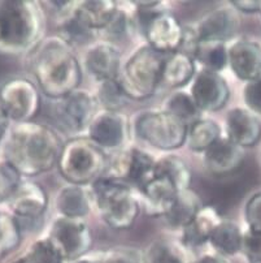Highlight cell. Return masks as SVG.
<instances>
[{
    "label": "cell",
    "instance_id": "6da1fadb",
    "mask_svg": "<svg viewBox=\"0 0 261 263\" xmlns=\"http://www.w3.org/2000/svg\"><path fill=\"white\" fill-rule=\"evenodd\" d=\"M3 160L23 177H35L57 165L63 143L57 133L35 121L16 123L4 138Z\"/></svg>",
    "mask_w": 261,
    "mask_h": 263
},
{
    "label": "cell",
    "instance_id": "7a4b0ae2",
    "mask_svg": "<svg viewBox=\"0 0 261 263\" xmlns=\"http://www.w3.org/2000/svg\"><path fill=\"white\" fill-rule=\"evenodd\" d=\"M29 67L48 98L58 101L79 89L82 67L72 46L62 36L43 38L29 51Z\"/></svg>",
    "mask_w": 261,
    "mask_h": 263
},
{
    "label": "cell",
    "instance_id": "3957f363",
    "mask_svg": "<svg viewBox=\"0 0 261 263\" xmlns=\"http://www.w3.org/2000/svg\"><path fill=\"white\" fill-rule=\"evenodd\" d=\"M46 28L43 6L36 2H0V52L23 53L41 41Z\"/></svg>",
    "mask_w": 261,
    "mask_h": 263
},
{
    "label": "cell",
    "instance_id": "277c9868",
    "mask_svg": "<svg viewBox=\"0 0 261 263\" xmlns=\"http://www.w3.org/2000/svg\"><path fill=\"white\" fill-rule=\"evenodd\" d=\"M90 193L92 204L109 228L126 231L133 227L140 213V202L130 185L103 175L92 182Z\"/></svg>",
    "mask_w": 261,
    "mask_h": 263
},
{
    "label": "cell",
    "instance_id": "5b68a950",
    "mask_svg": "<svg viewBox=\"0 0 261 263\" xmlns=\"http://www.w3.org/2000/svg\"><path fill=\"white\" fill-rule=\"evenodd\" d=\"M107 165L106 152L87 137H75L64 143L57 160V170L63 179L82 186L103 176Z\"/></svg>",
    "mask_w": 261,
    "mask_h": 263
},
{
    "label": "cell",
    "instance_id": "8992f818",
    "mask_svg": "<svg viewBox=\"0 0 261 263\" xmlns=\"http://www.w3.org/2000/svg\"><path fill=\"white\" fill-rule=\"evenodd\" d=\"M165 58L167 55L157 52L147 45L131 53L118 74V81L129 98L143 101L155 94L162 85Z\"/></svg>",
    "mask_w": 261,
    "mask_h": 263
},
{
    "label": "cell",
    "instance_id": "52a82bcc",
    "mask_svg": "<svg viewBox=\"0 0 261 263\" xmlns=\"http://www.w3.org/2000/svg\"><path fill=\"white\" fill-rule=\"evenodd\" d=\"M133 132L151 147L173 152L186 143L187 125L163 108L147 109L135 116Z\"/></svg>",
    "mask_w": 261,
    "mask_h": 263
},
{
    "label": "cell",
    "instance_id": "ba28073f",
    "mask_svg": "<svg viewBox=\"0 0 261 263\" xmlns=\"http://www.w3.org/2000/svg\"><path fill=\"white\" fill-rule=\"evenodd\" d=\"M46 237L65 263L86 257L92 247V232L85 219L58 215L51 223Z\"/></svg>",
    "mask_w": 261,
    "mask_h": 263
},
{
    "label": "cell",
    "instance_id": "9c48e42d",
    "mask_svg": "<svg viewBox=\"0 0 261 263\" xmlns=\"http://www.w3.org/2000/svg\"><path fill=\"white\" fill-rule=\"evenodd\" d=\"M0 107L11 121H33L41 109V94L35 84L17 77L0 86Z\"/></svg>",
    "mask_w": 261,
    "mask_h": 263
},
{
    "label": "cell",
    "instance_id": "30bf717a",
    "mask_svg": "<svg viewBox=\"0 0 261 263\" xmlns=\"http://www.w3.org/2000/svg\"><path fill=\"white\" fill-rule=\"evenodd\" d=\"M155 158L150 153L133 146L119 150L111 159L108 158V165L104 175L121 180L139 191L155 177Z\"/></svg>",
    "mask_w": 261,
    "mask_h": 263
},
{
    "label": "cell",
    "instance_id": "8fae6325",
    "mask_svg": "<svg viewBox=\"0 0 261 263\" xmlns=\"http://www.w3.org/2000/svg\"><path fill=\"white\" fill-rule=\"evenodd\" d=\"M185 26L177 17L164 9V3L152 8L145 20V36L147 46L163 55L179 51L184 41Z\"/></svg>",
    "mask_w": 261,
    "mask_h": 263
},
{
    "label": "cell",
    "instance_id": "7c38bea8",
    "mask_svg": "<svg viewBox=\"0 0 261 263\" xmlns=\"http://www.w3.org/2000/svg\"><path fill=\"white\" fill-rule=\"evenodd\" d=\"M99 108L95 94L89 90L77 89L64 98L58 99L56 106V118L63 128L78 133L87 130L91 121L100 111Z\"/></svg>",
    "mask_w": 261,
    "mask_h": 263
},
{
    "label": "cell",
    "instance_id": "4fadbf2b",
    "mask_svg": "<svg viewBox=\"0 0 261 263\" xmlns=\"http://www.w3.org/2000/svg\"><path fill=\"white\" fill-rule=\"evenodd\" d=\"M130 137V121L123 111L100 109L87 128V138L103 150H117Z\"/></svg>",
    "mask_w": 261,
    "mask_h": 263
},
{
    "label": "cell",
    "instance_id": "5bb4252c",
    "mask_svg": "<svg viewBox=\"0 0 261 263\" xmlns=\"http://www.w3.org/2000/svg\"><path fill=\"white\" fill-rule=\"evenodd\" d=\"M240 28L239 12L230 3L219 6L204 14L194 28L200 42L226 43L233 40Z\"/></svg>",
    "mask_w": 261,
    "mask_h": 263
},
{
    "label": "cell",
    "instance_id": "9a60e30c",
    "mask_svg": "<svg viewBox=\"0 0 261 263\" xmlns=\"http://www.w3.org/2000/svg\"><path fill=\"white\" fill-rule=\"evenodd\" d=\"M190 94L202 112L223 109L230 98V87L221 73L202 69L196 73Z\"/></svg>",
    "mask_w": 261,
    "mask_h": 263
},
{
    "label": "cell",
    "instance_id": "2e32d148",
    "mask_svg": "<svg viewBox=\"0 0 261 263\" xmlns=\"http://www.w3.org/2000/svg\"><path fill=\"white\" fill-rule=\"evenodd\" d=\"M12 216L18 223L36 221L42 218L48 206V196L45 187L35 181H23L8 202Z\"/></svg>",
    "mask_w": 261,
    "mask_h": 263
},
{
    "label": "cell",
    "instance_id": "e0dca14e",
    "mask_svg": "<svg viewBox=\"0 0 261 263\" xmlns=\"http://www.w3.org/2000/svg\"><path fill=\"white\" fill-rule=\"evenodd\" d=\"M84 65L87 73L97 82L117 79L121 70V52L108 41L94 42L85 53Z\"/></svg>",
    "mask_w": 261,
    "mask_h": 263
},
{
    "label": "cell",
    "instance_id": "ac0fdd59",
    "mask_svg": "<svg viewBox=\"0 0 261 263\" xmlns=\"http://www.w3.org/2000/svg\"><path fill=\"white\" fill-rule=\"evenodd\" d=\"M228 65L242 81L250 82L261 76V45L242 38L228 47Z\"/></svg>",
    "mask_w": 261,
    "mask_h": 263
},
{
    "label": "cell",
    "instance_id": "d6986e66",
    "mask_svg": "<svg viewBox=\"0 0 261 263\" xmlns=\"http://www.w3.org/2000/svg\"><path fill=\"white\" fill-rule=\"evenodd\" d=\"M245 160V148L228 137H221L203 154L207 171L213 176H226L236 171Z\"/></svg>",
    "mask_w": 261,
    "mask_h": 263
},
{
    "label": "cell",
    "instance_id": "ffe728a7",
    "mask_svg": "<svg viewBox=\"0 0 261 263\" xmlns=\"http://www.w3.org/2000/svg\"><path fill=\"white\" fill-rule=\"evenodd\" d=\"M226 137L242 148L253 147L261 138V123L246 107H234L225 120Z\"/></svg>",
    "mask_w": 261,
    "mask_h": 263
},
{
    "label": "cell",
    "instance_id": "44dd1931",
    "mask_svg": "<svg viewBox=\"0 0 261 263\" xmlns=\"http://www.w3.org/2000/svg\"><path fill=\"white\" fill-rule=\"evenodd\" d=\"M139 193L142 197V201L139 202L147 215L153 218H165L174 203L178 191L169 180L155 176L139 189Z\"/></svg>",
    "mask_w": 261,
    "mask_h": 263
},
{
    "label": "cell",
    "instance_id": "7402d4cb",
    "mask_svg": "<svg viewBox=\"0 0 261 263\" xmlns=\"http://www.w3.org/2000/svg\"><path fill=\"white\" fill-rule=\"evenodd\" d=\"M223 220L216 208L211 204L202 206L195 218L180 231V243L186 249L203 247L211 238L217 224Z\"/></svg>",
    "mask_w": 261,
    "mask_h": 263
},
{
    "label": "cell",
    "instance_id": "603a6c76",
    "mask_svg": "<svg viewBox=\"0 0 261 263\" xmlns=\"http://www.w3.org/2000/svg\"><path fill=\"white\" fill-rule=\"evenodd\" d=\"M92 198L90 189L82 185L68 184L63 186L55 198V209L60 216L85 219L91 211Z\"/></svg>",
    "mask_w": 261,
    "mask_h": 263
},
{
    "label": "cell",
    "instance_id": "cb8c5ba5",
    "mask_svg": "<svg viewBox=\"0 0 261 263\" xmlns=\"http://www.w3.org/2000/svg\"><path fill=\"white\" fill-rule=\"evenodd\" d=\"M195 76H196V62L194 58L177 51L167 55L165 58L160 86L178 90L191 82Z\"/></svg>",
    "mask_w": 261,
    "mask_h": 263
},
{
    "label": "cell",
    "instance_id": "d4e9b609",
    "mask_svg": "<svg viewBox=\"0 0 261 263\" xmlns=\"http://www.w3.org/2000/svg\"><path fill=\"white\" fill-rule=\"evenodd\" d=\"M58 36L72 47L74 46H91L99 34L89 25L81 13L77 11V2L67 13L62 14L58 18Z\"/></svg>",
    "mask_w": 261,
    "mask_h": 263
},
{
    "label": "cell",
    "instance_id": "484cf974",
    "mask_svg": "<svg viewBox=\"0 0 261 263\" xmlns=\"http://www.w3.org/2000/svg\"><path fill=\"white\" fill-rule=\"evenodd\" d=\"M242 241L243 231L239 224L223 219L214 228L208 242L214 253L229 258L242 252Z\"/></svg>",
    "mask_w": 261,
    "mask_h": 263
},
{
    "label": "cell",
    "instance_id": "4316f807",
    "mask_svg": "<svg viewBox=\"0 0 261 263\" xmlns=\"http://www.w3.org/2000/svg\"><path fill=\"white\" fill-rule=\"evenodd\" d=\"M155 176L169 180L178 192L190 189L192 172L186 160L175 154H167L156 160Z\"/></svg>",
    "mask_w": 261,
    "mask_h": 263
},
{
    "label": "cell",
    "instance_id": "83f0119b",
    "mask_svg": "<svg viewBox=\"0 0 261 263\" xmlns=\"http://www.w3.org/2000/svg\"><path fill=\"white\" fill-rule=\"evenodd\" d=\"M223 137V128L213 119H199L187 126L185 145L194 153H206L212 145Z\"/></svg>",
    "mask_w": 261,
    "mask_h": 263
},
{
    "label": "cell",
    "instance_id": "f1b7e54d",
    "mask_svg": "<svg viewBox=\"0 0 261 263\" xmlns=\"http://www.w3.org/2000/svg\"><path fill=\"white\" fill-rule=\"evenodd\" d=\"M202 206L200 198L191 189L178 192L172 209L165 215L167 223L173 230L182 231L195 218Z\"/></svg>",
    "mask_w": 261,
    "mask_h": 263
},
{
    "label": "cell",
    "instance_id": "f546056e",
    "mask_svg": "<svg viewBox=\"0 0 261 263\" xmlns=\"http://www.w3.org/2000/svg\"><path fill=\"white\" fill-rule=\"evenodd\" d=\"M118 4L116 2L102 0V2H77V11L81 13L89 25L100 34L111 23L114 14L118 11Z\"/></svg>",
    "mask_w": 261,
    "mask_h": 263
},
{
    "label": "cell",
    "instance_id": "4dcf8cb0",
    "mask_svg": "<svg viewBox=\"0 0 261 263\" xmlns=\"http://www.w3.org/2000/svg\"><path fill=\"white\" fill-rule=\"evenodd\" d=\"M163 109L169 112L170 115L177 118L187 126L202 119L203 114L196 106L191 94L182 90H175L174 92H172L165 101Z\"/></svg>",
    "mask_w": 261,
    "mask_h": 263
},
{
    "label": "cell",
    "instance_id": "1f68e13d",
    "mask_svg": "<svg viewBox=\"0 0 261 263\" xmlns=\"http://www.w3.org/2000/svg\"><path fill=\"white\" fill-rule=\"evenodd\" d=\"M146 263H191L186 248L180 242L158 240L145 253Z\"/></svg>",
    "mask_w": 261,
    "mask_h": 263
},
{
    "label": "cell",
    "instance_id": "d6a6232c",
    "mask_svg": "<svg viewBox=\"0 0 261 263\" xmlns=\"http://www.w3.org/2000/svg\"><path fill=\"white\" fill-rule=\"evenodd\" d=\"M8 263H65L46 236L36 238Z\"/></svg>",
    "mask_w": 261,
    "mask_h": 263
},
{
    "label": "cell",
    "instance_id": "836d02e7",
    "mask_svg": "<svg viewBox=\"0 0 261 263\" xmlns=\"http://www.w3.org/2000/svg\"><path fill=\"white\" fill-rule=\"evenodd\" d=\"M203 69L221 73L228 67V46L221 42H200L194 55Z\"/></svg>",
    "mask_w": 261,
    "mask_h": 263
},
{
    "label": "cell",
    "instance_id": "e575fe53",
    "mask_svg": "<svg viewBox=\"0 0 261 263\" xmlns=\"http://www.w3.org/2000/svg\"><path fill=\"white\" fill-rule=\"evenodd\" d=\"M95 97L99 107L107 111H121L130 101L121 82L118 81V77L99 82Z\"/></svg>",
    "mask_w": 261,
    "mask_h": 263
},
{
    "label": "cell",
    "instance_id": "d590c367",
    "mask_svg": "<svg viewBox=\"0 0 261 263\" xmlns=\"http://www.w3.org/2000/svg\"><path fill=\"white\" fill-rule=\"evenodd\" d=\"M21 227L9 214L0 215V260L17 249L21 241Z\"/></svg>",
    "mask_w": 261,
    "mask_h": 263
},
{
    "label": "cell",
    "instance_id": "8d00e7d4",
    "mask_svg": "<svg viewBox=\"0 0 261 263\" xmlns=\"http://www.w3.org/2000/svg\"><path fill=\"white\" fill-rule=\"evenodd\" d=\"M134 28H135V20L130 16V13H128L126 9L118 7L117 13L102 33L106 36V41L114 45V41H123L130 36Z\"/></svg>",
    "mask_w": 261,
    "mask_h": 263
},
{
    "label": "cell",
    "instance_id": "74e56055",
    "mask_svg": "<svg viewBox=\"0 0 261 263\" xmlns=\"http://www.w3.org/2000/svg\"><path fill=\"white\" fill-rule=\"evenodd\" d=\"M23 182V176L6 160L0 162V203H8L18 186Z\"/></svg>",
    "mask_w": 261,
    "mask_h": 263
},
{
    "label": "cell",
    "instance_id": "f35d334b",
    "mask_svg": "<svg viewBox=\"0 0 261 263\" xmlns=\"http://www.w3.org/2000/svg\"><path fill=\"white\" fill-rule=\"evenodd\" d=\"M97 263H146L145 253L135 248H113L96 257Z\"/></svg>",
    "mask_w": 261,
    "mask_h": 263
},
{
    "label": "cell",
    "instance_id": "ab89813d",
    "mask_svg": "<svg viewBox=\"0 0 261 263\" xmlns=\"http://www.w3.org/2000/svg\"><path fill=\"white\" fill-rule=\"evenodd\" d=\"M251 263L261 262V230L247 228L243 231L242 252Z\"/></svg>",
    "mask_w": 261,
    "mask_h": 263
},
{
    "label": "cell",
    "instance_id": "60d3db41",
    "mask_svg": "<svg viewBox=\"0 0 261 263\" xmlns=\"http://www.w3.org/2000/svg\"><path fill=\"white\" fill-rule=\"evenodd\" d=\"M243 101L246 103V108L253 112L256 116H261V76L246 82L243 89Z\"/></svg>",
    "mask_w": 261,
    "mask_h": 263
},
{
    "label": "cell",
    "instance_id": "b9f144b4",
    "mask_svg": "<svg viewBox=\"0 0 261 263\" xmlns=\"http://www.w3.org/2000/svg\"><path fill=\"white\" fill-rule=\"evenodd\" d=\"M245 219L247 228L261 230V192L253 194L245 208Z\"/></svg>",
    "mask_w": 261,
    "mask_h": 263
},
{
    "label": "cell",
    "instance_id": "7bdbcfd3",
    "mask_svg": "<svg viewBox=\"0 0 261 263\" xmlns=\"http://www.w3.org/2000/svg\"><path fill=\"white\" fill-rule=\"evenodd\" d=\"M230 4L236 11L243 12V13L261 12V2H258V0H236V2H231Z\"/></svg>",
    "mask_w": 261,
    "mask_h": 263
},
{
    "label": "cell",
    "instance_id": "ee69618b",
    "mask_svg": "<svg viewBox=\"0 0 261 263\" xmlns=\"http://www.w3.org/2000/svg\"><path fill=\"white\" fill-rule=\"evenodd\" d=\"M191 263H231L230 259L224 255H219L217 253H206V254H202Z\"/></svg>",
    "mask_w": 261,
    "mask_h": 263
},
{
    "label": "cell",
    "instance_id": "f6af8a7d",
    "mask_svg": "<svg viewBox=\"0 0 261 263\" xmlns=\"http://www.w3.org/2000/svg\"><path fill=\"white\" fill-rule=\"evenodd\" d=\"M9 123H11V120H9L8 116L4 114V111L2 109V107H0V146L3 143L9 128H11V126H9Z\"/></svg>",
    "mask_w": 261,
    "mask_h": 263
},
{
    "label": "cell",
    "instance_id": "bcb514c9",
    "mask_svg": "<svg viewBox=\"0 0 261 263\" xmlns=\"http://www.w3.org/2000/svg\"><path fill=\"white\" fill-rule=\"evenodd\" d=\"M69 263H97V259L96 257H89V255H86V257L79 258V259L73 260V262H69Z\"/></svg>",
    "mask_w": 261,
    "mask_h": 263
},
{
    "label": "cell",
    "instance_id": "7dc6e473",
    "mask_svg": "<svg viewBox=\"0 0 261 263\" xmlns=\"http://www.w3.org/2000/svg\"><path fill=\"white\" fill-rule=\"evenodd\" d=\"M4 59H6V53L0 52V74L3 73L4 67H6V62H4Z\"/></svg>",
    "mask_w": 261,
    "mask_h": 263
},
{
    "label": "cell",
    "instance_id": "c3c4849f",
    "mask_svg": "<svg viewBox=\"0 0 261 263\" xmlns=\"http://www.w3.org/2000/svg\"><path fill=\"white\" fill-rule=\"evenodd\" d=\"M0 215H2V213H0Z\"/></svg>",
    "mask_w": 261,
    "mask_h": 263
},
{
    "label": "cell",
    "instance_id": "681fc988",
    "mask_svg": "<svg viewBox=\"0 0 261 263\" xmlns=\"http://www.w3.org/2000/svg\"><path fill=\"white\" fill-rule=\"evenodd\" d=\"M257 263H261V262H257Z\"/></svg>",
    "mask_w": 261,
    "mask_h": 263
}]
</instances>
